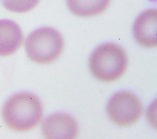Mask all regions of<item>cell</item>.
I'll list each match as a JSON object with an SVG mask.
<instances>
[{
    "mask_svg": "<svg viewBox=\"0 0 157 139\" xmlns=\"http://www.w3.org/2000/svg\"><path fill=\"white\" fill-rule=\"evenodd\" d=\"M43 108L40 100L34 94L18 92L4 103L2 116L6 126L17 132H28L40 122Z\"/></svg>",
    "mask_w": 157,
    "mask_h": 139,
    "instance_id": "cell-1",
    "label": "cell"
},
{
    "mask_svg": "<svg viewBox=\"0 0 157 139\" xmlns=\"http://www.w3.org/2000/svg\"><path fill=\"white\" fill-rule=\"evenodd\" d=\"M128 66V57L118 45L106 43L98 47L89 58L92 75L103 82H112L121 78Z\"/></svg>",
    "mask_w": 157,
    "mask_h": 139,
    "instance_id": "cell-2",
    "label": "cell"
},
{
    "mask_svg": "<svg viewBox=\"0 0 157 139\" xmlns=\"http://www.w3.org/2000/svg\"><path fill=\"white\" fill-rule=\"evenodd\" d=\"M64 40L54 28L44 27L33 31L25 40V50L34 62L47 64L55 61L63 52Z\"/></svg>",
    "mask_w": 157,
    "mask_h": 139,
    "instance_id": "cell-3",
    "label": "cell"
},
{
    "mask_svg": "<svg viewBox=\"0 0 157 139\" xmlns=\"http://www.w3.org/2000/svg\"><path fill=\"white\" fill-rule=\"evenodd\" d=\"M107 111L113 123L119 126H129L139 119L143 113V107L139 99L134 94L121 91L110 99Z\"/></svg>",
    "mask_w": 157,
    "mask_h": 139,
    "instance_id": "cell-4",
    "label": "cell"
},
{
    "mask_svg": "<svg viewBox=\"0 0 157 139\" xmlns=\"http://www.w3.org/2000/svg\"><path fill=\"white\" fill-rule=\"evenodd\" d=\"M42 132L45 138L73 139L78 135V127L72 116L64 113H57L43 121Z\"/></svg>",
    "mask_w": 157,
    "mask_h": 139,
    "instance_id": "cell-5",
    "label": "cell"
},
{
    "mask_svg": "<svg viewBox=\"0 0 157 139\" xmlns=\"http://www.w3.org/2000/svg\"><path fill=\"white\" fill-rule=\"evenodd\" d=\"M157 10H147L136 18L133 26V34L136 42L146 48H153L157 44Z\"/></svg>",
    "mask_w": 157,
    "mask_h": 139,
    "instance_id": "cell-6",
    "label": "cell"
},
{
    "mask_svg": "<svg viewBox=\"0 0 157 139\" xmlns=\"http://www.w3.org/2000/svg\"><path fill=\"white\" fill-rule=\"evenodd\" d=\"M22 42L23 33L19 25L11 20H0V56L13 54Z\"/></svg>",
    "mask_w": 157,
    "mask_h": 139,
    "instance_id": "cell-7",
    "label": "cell"
},
{
    "mask_svg": "<svg viewBox=\"0 0 157 139\" xmlns=\"http://www.w3.org/2000/svg\"><path fill=\"white\" fill-rule=\"evenodd\" d=\"M110 0H66L69 10L74 15L88 17L98 15L108 7Z\"/></svg>",
    "mask_w": 157,
    "mask_h": 139,
    "instance_id": "cell-8",
    "label": "cell"
},
{
    "mask_svg": "<svg viewBox=\"0 0 157 139\" xmlns=\"http://www.w3.org/2000/svg\"><path fill=\"white\" fill-rule=\"evenodd\" d=\"M40 0H1L5 9L15 13H25L33 9Z\"/></svg>",
    "mask_w": 157,
    "mask_h": 139,
    "instance_id": "cell-9",
    "label": "cell"
}]
</instances>
